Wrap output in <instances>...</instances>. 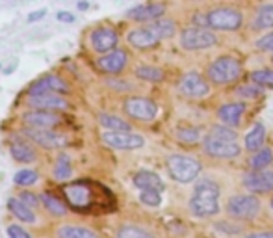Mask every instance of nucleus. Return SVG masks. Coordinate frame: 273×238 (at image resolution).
<instances>
[{"label": "nucleus", "instance_id": "obj_1", "mask_svg": "<svg viewBox=\"0 0 273 238\" xmlns=\"http://www.w3.org/2000/svg\"><path fill=\"white\" fill-rule=\"evenodd\" d=\"M99 186V183H93V181H76V183L63 186V197L69 207L76 212H90L97 205L106 207L104 203H100L99 193L95 192Z\"/></svg>", "mask_w": 273, "mask_h": 238}, {"label": "nucleus", "instance_id": "obj_2", "mask_svg": "<svg viewBox=\"0 0 273 238\" xmlns=\"http://www.w3.org/2000/svg\"><path fill=\"white\" fill-rule=\"evenodd\" d=\"M220 188L212 181H201L195 186V195L190 201L191 214L199 216V218H210V216L218 214L220 205Z\"/></svg>", "mask_w": 273, "mask_h": 238}, {"label": "nucleus", "instance_id": "obj_3", "mask_svg": "<svg viewBox=\"0 0 273 238\" xmlns=\"http://www.w3.org/2000/svg\"><path fill=\"white\" fill-rule=\"evenodd\" d=\"M242 63L238 62L232 56H220L218 60H214L208 69H206V77L208 80L216 86H227L236 82L242 77Z\"/></svg>", "mask_w": 273, "mask_h": 238}, {"label": "nucleus", "instance_id": "obj_4", "mask_svg": "<svg viewBox=\"0 0 273 238\" xmlns=\"http://www.w3.org/2000/svg\"><path fill=\"white\" fill-rule=\"evenodd\" d=\"M243 24V13L230 6H220L206 11V28L218 32H236Z\"/></svg>", "mask_w": 273, "mask_h": 238}, {"label": "nucleus", "instance_id": "obj_5", "mask_svg": "<svg viewBox=\"0 0 273 238\" xmlns=\"http://www.w3.org/2000/svg\"><path fill=\"white\" fill-rule=\"evenodd\" d=\"M218 45V36L205 26H190L181 32V47L184 50H206Z\"/></svg>", "mask_w": 273, "mask_h": 238}, {"label": "nucleus", "instance_id": "obj_6", "mask_svg": "<svg viewBox=\"0 0 273 238\" xmlns=\"http://www.w3.org/2000/svg\"><path fill=\"white\" fill-rule=\"evenodd\" d=\"M167 171L177 183H191L193 179H197L201 164L186 154H171L167 158Z\"/></svg>", "mask_w": 273, "mask_h": 238}, {"label": "nucleus", "instance_id": "obj_7", "mask_svg": "<svg viewBox=\"0 0 273 238\" xmlns=\"http://www.w3.org/2000/svg\"><path fill=\"white\" fill-rule=\"evenodd\" d=\"M125 114L137 121H152L158 114L156 102L147 97H129L123 102Z\"/></svg>", "mask_w": 273, "mask_h": 238}, {"label": "nucleus", "instance_id": "obj_8", "mask_svg": "<svg viewBox=\"0 0 273 238\" xmlns=\"http://www.w3.org/2000/svg\"><path fill=\"white\" fill-rule=\"evenodd\" d=\"M100 138H102V142H104L108 147L117 149V151H134V149L143 147V143H145L143 136L134 134L132 131H127V132L106 131Z\"/></svg>", "mask_w": 273, "mask_h": 238}, {"label": "nucleus", "instance_id": "obj_9", "mask_svg": "<svg viewBox=\"0 0 273 238\" xmlns=\"http://www.w3.org/2000/svg\"><path fill=\"white\" fill-rule=\"evenodd\" d=\"M179 92L188 99H201V97H206L210 93V84L203 75L191 71L179 80Z\"/></svg>", "mask_w": 273, "mask_h": 238}, {"label": "nucleus", "instance_id": "obj_10", "mask_svg": "<svg viewBox=\"0 0 273 238\" xmlns=\"http://www.w3.org/2000/svg\"><path fill=\"white\" fill-rule=\"evenodd\" d=\"M117 45H119V36L112 26H99L90 34V47L97 54L110 52L117 48Z\"/></svg>", "mask_w": 273, "mask_h": 238}, {"label": "nucleus", "instance_id": "obj_11", "mask_svg": "<svg viewBox=\"0 0 273 238\" xmlns=\"http://www.w3.org/2000/svg\"><path fill=\"white\" fill-rule=\"evenodd\" d=\"M129 63V52L123 50V48H114L110 52L99 54L97 58V69L100 73H106V75H119Z\"/></svg>", "mask_w": 273, "mask_h": 238}, {"label": "nucleus", "instance_id": "obj_12", "mask_svg": "<svg viewBox=\"0 0 273 238\" xmlns=\"http://www.w3.org/2000/svg\"><path fill=\"white\" fill-rule=\"evenodd\" d=\"M227 208L238 220H253L260 210V201L255 195H236L228 201Z\"/></svg>", "mask_w": 273, "mask_h": 238}, {"label": "nucleus", "instance_id": "obj_13", "mask_svg": "<svg viewBox=\"0 0 273 238\" xmlns=\"http://www.w3.org/2000/svg\"><path fill=\"white\" fill-rule=\"evenodd\" d=\"M26 104L36 110H50V112H63L69 110V100L61 93H41V95H28Z\"/></svg>", "mask_w": 273, "mask_h": 238}, {"label": "nucleus", "instance_id": "obj_14", "mask_svg": "<svg viewBox=\"0 0 273 238\" xmlns=\"http://www.w3.org/2000/svg\"><path fill=\"white\" fill-rule=\"evenodd\" d=\"M127 41H129L130 47H134L137 50H151V48H156L160 45L162 38L152 30L151 24H147V26H137L134 30H130Z\"/></svg>", "mask_w": 273, "mask_h": 238}, {"label": "nucleus", "instance_id": "obj_15", "mask_svg": "<svg viewBox=\"0 0 273 238\" xmlns=\"http://www.w3.org/2000/svg\"><path fill=\"white\" fill-rule=\"evenodd\" d=\"M28 95H41V93H61L65 95L69 93V84L58 75H45V77H39L38 80H34L28 90Z\"/></svg>", "mask_w": 273, "mask_h": 238}, {"label": "nucleus", "instance_id": "obj_16", "mask_svg": "<svg viewBox=\"0 0 273 238\" xmlns=\"http://www.w3.org/2000/svg\"><path fill=\"white\" fill-rule=\"evenodd\" d=\"M23 136L26 140L34 142L36 145H41L45 149H60L65 140L61 138V134L54 132L52 129H32V127H26L23 131Z\"/></svg>", "mask_w": 273, "mask_h": 238}, {"label": "nucleus", "instance_id": "obj_17", "mask_svg": "<svg viewBox=\"0 0 273 238\" xmlns=\"http://www.w3.org/2000/svg\"><path fill=\"white\" fill-rule=\"evenodd\" d=\"M23 123L32 129H54L61 123V117L58 115V112L32 108L23 114Z\"/></svg>", "mask_w": 273, "mask_h": 238}, {"label": "nucleus", "instance_id": "obj_18", "mask_svg": "<svg viewBox=\"0 0 273 238\" xmlns=\"http://www.w3.org/2000/svg\"><path fill=\"white\" fill-rule=\"evenodd\" d=\"M166 4L164 2H149V4H139L136 8L127 11V17L136 23H152L160 17L166 15Z\"/></svg>", "mask_w": 273, "mask_h": 238}, {"label": "nucleus", "instance_id": "obj_19", "mask_svg": "<svg viewBox=\"0 0 273 238\" xmlns=\"http://www.w3.org/2000/svg\"><path fill=\"white\" fill-rule=\"evenodd\" d=\"M205 153L214 156V158H234L240 154V145L236 142H227L208 136L205 140Z\"/></svg>", "mask_w": 273, "mask_h": 238}, {"label": "nucleus", "instance_id": "obj_20", "mask_svg": "<svg viewBox=\"0 0 273 238\" xmlns=\"http://www.w3.org/2000/svg\"><path fill=\"white\" fill-rule=\"evenodd\" d=\"M243 185L251 192H272L273 190V173L272 171H262V169H253V173H247L243 177Z\"/></svg>", "mask_w": 273, "mask_h": 238}, {"label": "nucleus", "instance_id": "obj_21", "mask_svg": "<svg viewBox=\"0 0 273 238\" xmlns=\"http://www.w3.org/2000/svg\"><path fill=\"white\" fill-rule=\"evenodd\" d=\"M245 112V104L243 102H228V104H223V106L218 110V117L221 119L223 125H228V127H236L240 123V117Z\"/></svg>", "mask_w": 273, "mask_h": 238}, {"label": "nucleus", "instance_id": "obj_22", "mask_svg": "<svg viewBox=\"0 0 273 238\" xmlns=\"http://www.w3.org/2000/svg\"><path fill=\"white\" fill-rule=\"evenodd\" d=\"M9 153H11V158L17 162H23V164H30L38 158L36 154V149L26 143L23 140H13L11 145H9Z\"/></svg>", "mask_w": 273, "mask_h": 238}, {"label": "nucleus", "instance_id": "obj_23", "mask_svg": "<svg viewBox=\"0 0 273 238\" xmlns=\"http://www.w3.org/2000/svg\"><path fill=\"white\" fill-rule=\"evenodd\" d=\"M134 186H137L139 190H158V192L166 188L164 181L152 171H137L134 175Z\"/></svg>", "mask_w": 273, "mask_h": 238}, {"label": "nucleus", "instance_id": "obj_24", "mask_svg": "<svg viewBox=\"0 0 273 238\" xmlns=\"http://www.w3.org/2000/svg\"><path fill=\"white\" fill-rule=\"evenodd\" d=\"M251 28L253 30H268V28H273V4H262L255 11Z\"/></svg>", "mask_w": 273, "mask_h": 238}, {"label": "nucleus", "instance_id": "obj_25", "mask_svg": "<svg viewBox=\"0 0 273 238\" xmlns=\"http://www.w3.org/2000/svg\"><path fill=\"white\" fill-rule=\"evenodd\" d=\"M8 208L17 220H21V222H24V223H36V220H38L36 214H34V210H32L28 205H24L19 197H9Z\"/></svg>", "mask_w": 273, "mask_h": 238}, {"label": "nucleus", "instance_id": "obj_26", "mask_svg": "<svg viewBox=\"0 0 273 238\" xmlns=\"http://www.w3.org/2000/svg\"><path fill=\"white\" fill-rule=\"evenodd\" d=\"M39 199H41V203L45 205V208L50 212V214L54 216H65L69 212L67 205L63 203V201L60 199V197H56V193L52 192H43L41 195H39Z\"/></svg>", "mask_w": 273, "mask_h": 238}, {"label": "nucleus", "instance_id": "obj_27", "mask_svg": "<svg viewBox=\"0 0 273 238\" xmlns=\"http://www.w3.org/2000/svg\"><path fill=\"white\" fill-rule=\"evenodd\" d=\"M99 123L106 129V131H117V132H127L132 131L129 121H125L123 117L114 114H99Z\"/></svg>", "mask_w": 273, "mask_h": 238}, {"label": "nucleus", "instance_id": "obj_28", "mask_svg": "<svg viewBox=\"0 0 273 238\" xmlns=\"http://www.w3.org/2000/svg\"><path fill=\"white\" fill-rule=\"evenodd\" d=\"M58 238H99L95 231L78 225H61L58 229Z\"/></svg>", "mask_w": 273, "mask_h": 238}, {"label": "nucleus", "instance_id": "obj_29", "mask_svg": "<svg viewBox=\"0 0 273 238\" xmlns=\"http://www.w3.org/2000/svg\"><path fill=\"white\" fill-rule=\"evenodd\" d=\"M151 28L156 34H158L162 39H171L177 34V24H175L173 19H169V17H160V19H156V21H152Z\"/></svg>", "mask_w": 273, "mask_h": 238}, {"label": "nucleus", "instance_id": "obj_30", "mask_svg": "<svg viewBox=\"0 0 273 238\" xmlns=\"http://www.w3.org/2000/svg\"><path fill=\"white\" fill-rule=\"evenodd\" d=\"M266 140V129L262 123H257L253 129H251V132L245 136V149L247 151H257V149H260L262 147V143H264Z\"/></svg>", "mask_w": 273, "mask_h": 238}, {"label": "nucleus", "instance_id": "obj_31", "mask_svg": "<svg viewBox=\"0 0 273 238\" xmlns=\"http://www.w3.org/2000/svg\"><path fill=\"white\" fill-rule=\"evenodd\" d=\"M134 75H136L139 80H145V82H162L164 80V71L160 69V67H152V65H139L136 67L134 71Z\"/></svg>", "mask_w": 273, "mask_h": 238}, {"label": "nucleus", "instance_id": "obj_32", "mask_svg": "<svg viewBox=\"0 0 273 238\" xmlns=\"http://www.w3.org/2000/svg\"><path fill=\"white\" fill-rule=\"evenodd\" d=\"M73 173V166H71V156L65 153L58 154L56 158V166H54V179L58 181H65Z\"/></svg>", "mask_w": 273, "mask_h": 238}, {"label": "nucleus", "instance_id": "obj_33", "mask_svg": "<svg viewBox=\"0 0 273 238\" xmlns=\"http://www.w3.org/2000/svg\"><path fill=\"white\" fill-rule=\"evenodd\" d=\"M272 162H273V151L270 147H264V149L257 151V154L251 158L249 164H251V168L258 171V169H264L266 166H270Z\"/></svg>", "mask_w": 273, "mask_h": 238}, {"label": "nucleus", "instance_id": "obj_34", "mask_svg": "<svg viewBox=\"0 0 273 238\" xmlns=\"http://www.w3.org/2000/svg\"><path fill=\"white\" fill-rule=\"evenodd\" d=\"M39 179V173L36 169H21V171H17L15 177H13V183L17 186H23V188H28V186L36 185Z\"/></svg>", "mask_w": 273, "mask_h": 238}, {"label": "nucleus", "instance_id": "obj_35", "mask_svg": "<svg viewBox=\"0 0 273 238\" xmlns=\"http://www.w3.org/2000/svg\"><path fill=\"white\" fill-rule=\"evenodd\" d=\"M199 138H201V132L195 127H181V129H177V140L181 143L193 145V143L199 142Z\"/></svg>", "mask_w": 273, "mask_h": 238}, {"label": "nucleus", "instance_id": "obj_36", "mask_svg": "<svg viewBox=\"0 0 273 238\" xmlns=\"http://www.w3.org/2000/svg\"><path fill=\"white\" fill-rule=\"evenodd\" d=\"M117 238H154L149 231L136 227V225H123L117 231Z\"/></svg>", "mask_w": 273, "mask_h": 238}, {"label": "nucleus", "instance_id": "obj_37", "mask_svg": "<svg viewBox=\"0 0 273 238\" xmlns=\"http://www.w3.org/2000/svg\"><path fill=\"white\" fill-rule=\"evenodd\" d=\"M251 80L257 86L264 88H273V69H260L251 73Z\"/></svg>", "mask_w": 273, "mask_h": 238}, {"label": "nucleus", "instance_id": "obj_38", "mask_svg": "<svg viewBox=\"0 0 273 238\" xmlns=\"http://www.w3.org/2000/svg\"><path fill=\"white\" fill-rule=\"evenodd\" d=\"M208 136H214V138L220 140H227V142H236V132L232 129H228V125H216L210 129V134Z\"/></svg>", "mask_w": 273, "mask_h": 238}, {"label": "nucleus", "instance_id": "obj_39", "mask_svg": "<svg viewBox=\"0 0 273 238\" xmlns=\"http://www.w3.org/2000/svg\"><path fill=\"white\" fill-rule=\"evenodd\" d=\"M139 199H141V203L149 205V207H158L162 203V195H160L158 190H141Z\"/></svg>", "mask_w": 273, "mask_h": 238}, {"label": "nucleus", "instance_id": "obj_40", "mask_svg": "<svg viewBox=\"0 0 273 238\" xmlns=\"http://www.w3.org/2000/svg\"><path fill=\"white\" fill-rule=\"evenodd\" d=\"M255 47H257L258 50H262V52H272L273 54V32H270V34L262 36L260 39H257Z\"/></svg>", "mask_w": 273, "mask_h": 238}, {"label": "nucleus", "instance_id": "obj_41", "mask_svg": "<svg viewBox=\"0 0 273 238\" xmlns=\"http://www.w3.org/2000/svg\"><path fill=\"white\" fill-rule=\"evenodd\" d=\"M19 199L23 201L24 205H28L30 208H36L39 205V197L36 195V193H32V192H28V190H23V192L19 193Z\"/></svg>", "mask_w": 273, "mask_h": 238}, {"label": "nucleus", "instance_id": "obj_42", "mask_svg": "<svg viewBox=\"0 0 273 238\" xmlns=\"http://www.w3.org/2000/svg\"><path fill=\"white\" fill-rule=\"evenodd\" d=\"M8 235H9V238H32L30 233H26V231H24L23 227H19V225H9Z\"/></svg>", "mask_w": 273, "mask_h": 238}, {"label": "nucleus", "instance_id": "obj_43", "mask_svg": "<svg viewBox=\"0 0 273 238\" xmlns=\"http://www.w3.org/2000/svg\"><path fill=\"white\" fill-rule=\"evenodd\" d=\"M238 93L240 95H243V97H251V99H255V97H258L260 95V90H258V86H243V88H240L238 90Z\"/></svg>", "mask_w": 273, "mask_h": 238}, {"label": "nucleus", "instance_id": "obj_44", "mask_svg": "<svg viewBox=\"0 0 273 238\" xmlns=\"http://www.w3.org/2000/svg\"><path fill=\"white\" fill-rule=\"evenodd\" d=\"M46 15V9L43 8V9H36V11H32L30 15H28V19H26V21H28V23H36V21H41V19H43V17Z\"/></svg>", "mask_w": 273, "mask_h": 238}, {"label": "nucleus", "instance_id": "obj_45", "mask_svg": "<svg viewBox=\"0 0 273 238\" xmlns=\"http://www.w3.org/2000/svg\"><path fill=\"white\" fill-rule=\"evenodd\" d=\"M56 19L61 21V23H75V15L71 11H58L56 13Z\"/></svg>", "mask_w": 273, "mask_h": 238}, {"label": "nucleus", "instance_id": "obj_46", "mask_svg": "<svg viewBox=\"0 0 273 238\" xmlns=\"http://www.w3.org/2000/svg\"><path fill=\"white\" fill-rule=\"evenodd\" d=\"M245 238H273V233H255V235H249Z\"/></svg>", "mask_w": 273, "mask_h": 238}, {"label": "nucleus", "instance_id": "obj_47", "mask_svg": "<svg viewBox=\"0 0 273 238\" xmlns=\"http://www.w3.org/2000/svg\"><path fill=\"white\" fill-rule=\"evenodd\" d=\"M88 8H90V2H88V0H80V2H78V9H80V11H86Z\"/></svg>", "mask_w": 273, "mask_h": 238}, {"label": "nucleus", "instance_id": "obj_48", "mask_svg": "<svg viewBox=\"0 0 273 238\" xmlns=\"http://www.w3.org/2000/svg\"><path fill=\"white\" fill-rule=\"evenodd\" d=\"M15 67H17V62H13V63H11V65H8V67L4 69V75H9V73H11V71L15 69Z\"/></svg>", "mask_w": 273, "mask_h": 238}, {"label": "nucleus", "instance_id": "obj_49", "mask_svg": "<svg viewBox=\"0 0 273 238\" xmlns=\"http://www.w3.org/2000/svg\"><path fill=\"white\" fill-rule=\"evenodd\" d=\"M272 207H273V201H272Z\"/></svg>", "mask_w": 273, "mask_h": 238}, {"label": "nucleus", "instance_id": "obj_50", "mask_svg": "<svg viewBox=\"0 0 273 238\" xmlns=\"http://www.w3.org/2000/svg\"><path fill=\"white\" fill-rule=\"evenodd\" d=\"M0 67H2V65H0Z\"/></svg>", "mask_w": 273, "mask_h": 238}]
</instances>
